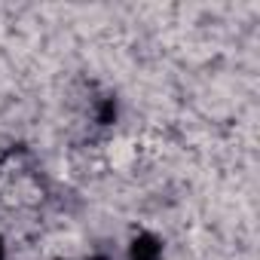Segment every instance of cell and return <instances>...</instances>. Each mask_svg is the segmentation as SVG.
I'll list each match as a JSON object with an SVG mask.
<instances>
[{"mask_svg": "<svg viewBox=\"0 0 260 260\" xmlns=\"http://www.w3.org/2000/svg\"><path fill=\"white\" fill-rule=\"evenodd\" d=\"M128 260H162V242L153 233H138L128 242Z\"/></svg>", "mask_w": 260, "mask_h": 260, "instance_id": "obj_1", "label": "cell"}, {"mask_svg": "<svg viewBox=\"0 0 260 260\" xmlns=\"http://www.w3.org/2000/svg\"><path fill=\"white\" fill-rule=\"evenodd\" d=\"M7 257V248H4V239H0V260H4Z\"/></svg>", "mask_w": 260, "mask_h": 260, "instance_id": "obj_3", "label": "cell"}, {"mask_svg": "<svg viewBox=\"0 0 260 260\" xmlns=\"http://www.w3.org/2000/svg\"><path fill=\"white\" fill-rule=\"evenodd\" d=\"M116 119V101L113 98H104L101 104H98V122L101 125H110Z\"/></svg>", "mask_w": 260, "mask_h": 260, "instance_id": "obj_2", "label": "cell"}, {"mask_svg": "<svg viewBox=\"0 0 260 260\" xmlns=\"http://www.w3.org/2000/svg\"><path fill=\"white\" fill-rule=\"evenodd\" d=\"M89 260H107V257H104V254H95V257H89Z\"/></svg>", "mask_w": 260, "mask_h": 260, "instance_id": "obj_4", "label": "cell"}]
</instances>
